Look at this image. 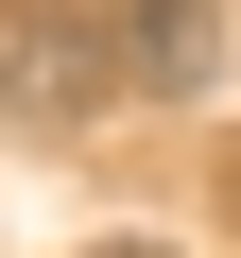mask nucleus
<instances>
[{
	"label": "nucleus",
	"instance_id": "obj_1",
	"mask_svg": "<svg viewBox=\"0 0 241 258\" xmlns=\"http://www.w3.org/2000/svg\"><path fill=\"white\" fill-rule=\"evenodd\" d=\"M120 86V18L103 0H0V120L18 138H86Z\"/></svg>",
	"mask_w": 241,
	"mask_h": 258
},
{
	"label": "nucleus",
	"instance_id": "obj_2",
	"mask_svg": "<svg viewBox=\"0 0 241 258\" xmlns=\"http://www.w3.org/2000/svg\"><path fill=\"white\" fill-rule=\"evenodd\" d=\"M103 18H120V86H155V103L224 86V0H103Z\"/></svg>",
	"mask_w": 241,
	"mask_h": 258
},
{
	"label": "nucleus",
	"instance_id": "obj_3",
	"mask_svg": "<svg viewBox=\"0 0 241 258\" xmlns=\"http://www.w3.org/2000/svg\"><path fill=\"white\" fill-rule=\"evenodd\" d=\"M86 258H155V241H86Z\"/></svg>",
	"mask_w": 241,
	"mask_h": 258
}]
</instances>
